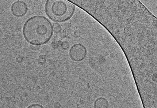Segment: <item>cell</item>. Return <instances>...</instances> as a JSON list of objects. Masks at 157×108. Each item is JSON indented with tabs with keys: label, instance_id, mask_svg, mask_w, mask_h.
Listing matches in <instances>:
<instances>
[{
	"label": "cell",
	"instance_id": "6da1fadb",
	"mask_svg": "<svg viewBox=\"0 0 157 108\" xmlns=\"http://www.w3.org/2000/svg\"><path fill=\"white\" fill-rule=\"evenodd\" d=\"M23 36L31 45L40 46L52 38L54 33L53 24L46 17L35 15L29 18L24 24Z\"/></svg>",
	"mask_w": 157,
	"mask_h": 108
},
{
	"label": "cell",
	"instance_id": "7a4b0ae2",
	"mask_svg": "<svg viewBox=\"0 0 157 108\" xmlns=\"http://www.w3.org/2000/svg\"><path fill=\"white\" fill-rule=\"evenodd\" d=\"M75 5L67 0H46L44 11L47 17L55 23H62L71 19Z\"/></svg>",
	"mask_w": 157,
	"mask_h": 108
},
{
	"label": "cell",
	"instance_id": "3957f363",
	"mask_svg": "<svg viewBox=\"0 0 157 108\" xmlns=\"http://www.w3.org/2000/svg\"><path fill=\"white\" fill-rule=\"evenodd\" d=\"M88 54L86 47L80 43L75 44L71 48L69 55L71 59L75 62H80L84 60Z\"/></svg>",
	"mask_w": 157,
	"mask_h": 108
},
{
	"label": "cell",
	"instance_id": "277c9868",
	"mask_svg": "<svg viewBox=\"0 0 157 108\" xmlns=\"http://www.w3.org/2000/svg\"><path fill=\"white\" fill-rule=\"evenodd\" d=\"M28 10L27 5L24 2L17 1L13 3L11 7L12 15L17 17H22L25 16Z\"/></svg>",
	"mask_w": 157,
	"mask_h": 108
},
{
	"label": "cell",
	"instance_id": "5b68a950",
	"mask_svg": "<svg viewBox=\"0 0 157 108\" xmlns=\"http://www.w3.org/2000/svg\"><path fill=\"white\" fill-rule=\"evenodd\" d=\"M141 3L155 16H157V0H139Z\"/></svg>",
	"mask_w": 157,
	"mask_h": 108
},
{
	"label": "cell",
	"instance_id": "8992f818",
	"mask_svg": "<svg viewBox=\"0 0 157 108\" xmlns=\"http://www.w3.org/2000/svg\"><path fill=\"white\" fill-rule=\"evenodd\" d=\"M54 32L56 33H59L61 30V27L58 23H55L53 24Z\"/></svg>",
	"mask_w": 157,
	"mask_h": 108
},
{
	"label": "cell",
	"instance_id": "52a82bcc",
	"mask_svg": "<svg viewBox=\"0 0 157 108\" xmlns=\"http://www.w3.org/2000/svg\"><path fill=\"white\" fill-rule=\"evenodd\" d=\"M70 44L67 41H63L61 44V47L62 50H66L69 47Z\"/></svg>",
	"mask_w": 157,
	"mask_h": 108
},
{
	"label": "cell",
	"instance_id": "ba28073f",
	"mask_svg": "<svg viewBox=\"0 0 157 108\" xmlns=\"http://www.w3.org/2000/svg\"><path fill=\"white\" fill-rule=\"evenodd\" d=\"M46 62V58L43 55H41L39 57L38 59V63L41 65L44 64Z\"/></svg>",
	"mask_w": 157,
	"mask_h": 108
},
{
	"label": "cell",
	"instance_id": "9c48e42d",
	"mask_svg": "<svg viewBox=\"0 0 157 108\" xmlns=\"http://www.w3.org/2000/svg\"><path fill=\"white\" fill-rule=\"evenodd\" d=\"M27 108H45L43 105L39 104H34L29 106Z\"/></svg>",
	"mask_w": 157,
	"mask_h": 108
},
{
	"label": "cell",
	"instance_id": "30bf717a",
	"mask_svg": "<svg viewBox=\"0 0 157 108\" xmlns=\"http://www.w3.org/2000/svg\"><path fill=\"white\" fill-rule=\"evenodd\" d=\"M30 47L31 50L33 51L38 50L40 48V46L33 45L31 44Z\"/></svg>",
	"mask_w": 157,
	"mask_h": 108
},
{
	"label": "cell",
	"instance_id": "8fae6325",
	"mask_svg": "<svg viewBox=\"0 0 157 108\" xmlns=\"http://www.w3.org/2000/svg\"><path fill=\"white\" fill-rule=\"evenodd\" d=\"M74 34L75 37H79L81 36V33L79 31H76L74 32Z\"/></svg>",
	"mask_w": 157,
	"mask_h": 108
},
{
	"label": "cell",
	"instance_id": "7c38bea8",
	"mask_svg": "<svg viewBox=\"0 0 157 108\" xmlns=\"http://www.w3.org/2000/svg\"><path fill=\"white\" fill-rule=\"evenodd\" d=\"M1 28H0V33H1Z\"/></svg>",
	"mask_w": 157,
	"mask_h": 108
}]
</instances>
